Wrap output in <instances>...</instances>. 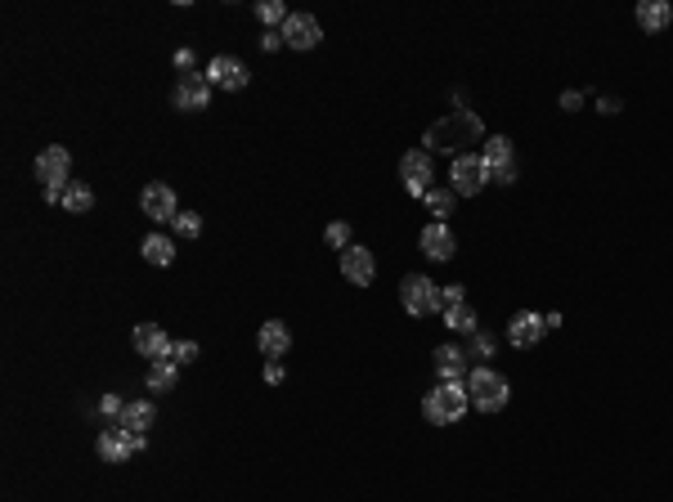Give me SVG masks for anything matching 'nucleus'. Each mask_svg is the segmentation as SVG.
Segmentation results:
<instances>
[{
    "label": "nucleus",
    "mask_w": 673,
    "mask_h": 502,
    "mask_svg": "<svg viewBox=\"0 0 673 502\" xmlns=\"http://www.w3.org/2000/svg\"><path fill=\"white\" fill-rule=\"evenodd\" d=\"M579 104H584V95H579V90H566V95H561V108H566V113H575Z\"/></svg>",
    "instance_id": "obj_36"
},
{
    "label": "nucleus",
    "mask_w": 673,
    "mask_h": 502,
    "mask_svg": "<svg viewBox=\"0 0 673 502\" xmlns=\"http://www.w3.org/2000/svg\"><path fill=\"white\" fill-rule=\"evenodd\" d=\"M323 242L336 247V251H346V247H351V225H342V220L328 225V229H323Z\"/></svg>",
    "instance_id": "obj_29"
},
{
    "label": "nucleus",
    "mask_w": 673,
    "mask_h": 502,
    "mask_svg": "<svg viewBox=\"0 0 673 502\" xmlns=\"http://www.w3.org/2000/svg\"><path fill=\"white\" fill-rule=\"evenodd\" d=\"M431 359H436V372H440L445 381H467V350H458V345H440Z\"/></svg>",
    "instance_id": "obj_20"
},
{
    "label": "nucleus",
    "mask_w": 673,
    "mask_h": 502,
    "mask_svg": "<svg viewBox=\"0 0 673 502\" xmlns=\"http://www.w3.org/2000/svg\"><path fill=\"white\" fill-rule=\"evenodd\" d=\"M400 175H405V189H409L413 198H427V193H431V157H427L422 149H413V153L400 157Z\"/></svg>",
    "instance_id": "obj_9"
},
{
    "label": "nucleus",
    "mask_w": 673,
    "mask_h": 502,
    "mask_svg": "<svg viewBox=\"0 0 673 502\" xmlns=\"http://www.w3.org/2000/svg\"><path fill=\"white\" fill-rule=\"evenodd\" d=\"M454 198H458L454 189H431V193L422 198V202H427V211L436 216V225H445V220L454 216Z\"/></svg>",
    "instance_id": "obj_25"
},
{
    "label": "nucleus",
    "mask_w": 673,
    "mask_h": 502,
    "mask_svg": "<svg viewBox=\"0 0 673 502\" xmlns=\"http://www.w3.org/2000/svg\"><path fill=\"white\" fill-rule=\"evenodd\" d=\"M140 251H144L149 265H171V260H175V247H171L166 234H149V238L140 242Z\"/></svg>",
    "instance_id": "obj_23"
},
{
    "label": "nucleus",
    "mask_w": 673,
    "mask_h": 502,
    "mask_svg": "<svg viewBox=\"0 0 673 502\" xmlns=\"http://www.w3.org/2000/svg\"><path fill=\"white\" fill-rule=\"evenodd\" d=\"M207 81H211V90H243L247 86V68L234 55H216L207 64Z\"/></svg>",
    "instance_id": "obj_12"
},
{
    "label": "nucleus",
    "mask_w": 673,
    "mask_h": 502,
    "mask_svg": "<svg viewBox=\"0 0 673 502\" xmlns=\"http://www.w3.org/2000/svg\"><path fill=\"white\" fill-rule=\"evenodd\" d=\"M467 408H472L467 381H445V386H436V390L422 399V417H427L431 426H454V421H463Z\"/></svg>",
    "instance_id": "obj_2"
},
{
    "label": "nucleus",
    "mask_w": 673,
    "mask_h": 502,
    "mask_svg": "<svg viewBox=\"0 0 673 502\" xmlns=\"http://www.w3.org/2000/svg\"><path fill=\"white\" fill-rule=\"evenodd\" d=\"M467 395H472V408H476V413L494 417V413L507 408L512 386H507V377L494 372V368H472V372H467Z\"/></svg>",
    "instance_id": "obj_1"
},
{
    "label": "nucleus",
    "mask_w": 673,
    "mask_h": 502,
    "mask_svg": "<svg viewBox=\"0 0 673 502\" xmlns=\"http://www.w3.org/2000/svg\"><path fill=\"white\" fill-rule=\"evenodd\" d=\"M494 350V336H485V332H476V354H490Z\"/></svg>",
    "instance_id": "obj_39"
},
{
    "label": "nucleus",
    "mask_w": 673,
    "mask_h": 502,
    "mask_svg": "<svg viewBox=\"0 0 673 502\" xmlns=\"http://www.w3.org/2000/svg\"><path fill=\"white\" fill-rule=\"evenodd\" d=\"M171 104H175L180 113H202V108H211V81H207L202 72H184V77L175 81V90H171Z\"/></svg>",
    "instance_id": "obj_6"
},
{
    "label": "nucleus",
    "mask_w": 673,
    "mask_h": 502,
    "mask_svg": "<svg viewBox=\"0 0 673 502\" xmlns=\"http://www.w3.org/2000/svg\"><path fill=\"white\" fill-rule=\"evenodd\" d=\"M418 247L431 256V260H449L454 251H458V242H454V234H449V225H427L422 234H418Z\"/></svg>",
    "instance_id": "obj_16"
},
{
    "label": "nucleus",
    "mask_w": 673,
    "mask_h": 502,
    "mask_svg": "<svg viewBox=\"0 0 673 502\" xmlns=\"http://www.w3.org/2000/svg\"><path fill=\"white\" fill-rule=\"evenodd\" d=\"M543 332H548V323H543V314H534V310H521V314H512V323H507V341H512L516 350L539 345Z\"/></svg>",
    "instance_id": "obj_14"
},
{
    "label": "nucleus",
    "mask_w": 673,
    "mask_h": 502,
    "mask_svg": "<svg viewBox=\"0 0 673 502\" xmlns=\"http://www.w3.org/2000/svg\"><path fill=\"white\" fill-rule=\"evenodd\" d=\"M485 184H490V166H485V157H476V153H454L449 189H454L458 198H476Z\"/></svg>",
    "instance_id": "obj_4"
},
{
    "label": "nucleus",
    "mask_w": 673,
    "mask_h": 502,
    "mask_svg": "<svg viewBox=\"0 0 673 502\" xmlns=\"http://www.w3.org/2000/svg\"><path fill=\"white\" fill-rule=\"evenodd\" d=\"M481 117L472 113V108H458L454 117H445V122H436L431 131H427V144L431 149H458V140L467 135V140H481Z\"/></svg>",
    "instance_id": "obj_3"
},
{
    "label": "nucleus",
    "mask_w": 673,
    "mask_h": 502,
    "mask_svg": "<svg viewBox=\"0 0 673 502\" xmlns=\"http://www.w3.org/2000/svg\"><path fill=\"white\" fill-rule=\"evenodd\" d=\"M597 113H619V99H615V95H606V99H597Z\"/></svg>",
    "instance_id": "obj_38"
},
{
    "label": "nucleus",
    "mask_w": 673,
    "mask_h": 502,
    "mask_svg": "<svg viewBox=\"0 0 673 502\" xmlns=\"http://www.w3.org/2000/svg\"><path fill=\"white\" fill-rule=\"evenodd\" d=\"M99 408H104L108 417H122V408H126V399H122V395H99Z\"/></svg>",
    "instance_id": "obj_33"
},
{
    "label": "nucleus",
    "mask_w": 673,
    "mask_h": 502,
    "mask_svg": "<svg viewBox=\"0 0 673 502\" xmlns=\"http://www.w3.org/2000/svg\"><path fill=\"white\" fill-rule=\"evenodd\" d=\"M256 19H260V23H269V32H283V23H287L292 14H287L283 0H260V5H256Z\"/></svg>",
    "instance_id": "obj_26"
},
{
    "label": "nucleus",
    "mask_w": 673,
    "mask_h": 502,
    "mask_svg": "<svg viewBox=\"0 0 673 502\" xmlns=\"http://www.w3.org/2000/svg\"><path fill=\"white\" fill-rule=\"evenodd\" d=\"M171 229H175L180 238H198V234H202V216H198V211H180V216L171 220Z\"/></svg>",
    "instance_id": "obj_28"
},
{
    "label": "nucleus",
    "mask_w": 673,
    "mask_h": 502,
    "mask_svg": "<svg viewBox=\"0 0 673 502\" xmlns=\"http://www.w3.org/2000/svg\"><path fill=\"white\" fill-rule=\"evenodd\" d=\"M342 274H346L351 287H369V283L378 278L373 251H369V247H346V251H342Z\"/></svg>",
    "instance_id": "obj_13"
},
{
    "label": "nucleus",
    "mask_w": 673,
    "mask_h": 502,
    "mask_svg": "<svg viewBox=\"0 0 673 502\" xmlns=\"http://www.w3.org/2000/svg\"><path fill=\"white\" fill-rule=\"evenodd\" d=\"M131 341H135V350H140L144 359H153V363H158V359H171V345H175L158 323H140V328L131 332Z\"/></svg>",
    "instance_id": "obj_15"
},
{
    "label": "nucleus",
    "mask_w": 673,
    "mask_h": 502,
    "mask_svg": "<svg viewBox=\"0 0 673 502\" xmlns=\"http://www.w3.org/2000/svg\"><path fill=\"white\" fill-rule=\"evenodd\" d=\"M149 390L153 395H171L175 386H180V363H171V359H158V363H149Z\"/></svg>",
    "instance_id": "obj_21"
},
{
    "label": "nucleus",
    "mask_w": 673,
    "mask_h": 502,
    "mask_svg": "<svg viewBox=\"0 0 673 502\" xmlns=\"http://www.w3.org/2000/svg\"><path fill=\"white\" fill-rule=\"evenodd\" d=\"M193 359H198V341H175V345H171V363L184 368V363H193Z\"/></svg>",
    "instance_id": "obj_31"
},
{
    "label": "nucleus",
    "mask_w": 673,
    "mask_h": 502,
    "mask_svg": "<svg viewBox=\"0 0 673 502\" xmlns=\"http://www.w3.org/2000/svg\"><path fill=\"white\" fill-rule=\"evenodd\" d=\"M476 323H481V314L467 301L454 305V310H445V328H454V332H476Z\"/></svg>",
    "instance_id": "obj_27"
},
{
    "label": "nucleus",
    "mask_w": 673,
    "mask_h": 502,
    "mask_svg": "<svg viewBox=\"0 0 673 502\" xmlns=\"http://www.w3.org/2000/svg\"><path fill=\"white\" fill-rule=\"evenodd\" d=\"M463 301H467V296H463V287H458V283L440 287V314H445V310H454V305H463Z\"/></svg>",
    "instance_id": "obj_32"
},
{
    "label": "nucleus",
    "mask_w": 673,
    "mask_h": 502,
    "mask_svg": "<svg viewBox=\"0 0 673 502\" xmlns=\"http://www.w3.org/2000/svg\"><path fill=\"white\" fill-rule=\"evenodd\" d=\"M400 305H405L413 319L440 314V287H436L427 274H409V278L400 283Z\"/></svg>",
    "instance_id": "obj_5"
},
{
    "label": "nucleus",
    "mask_w": 673,
    "mask_h": 502,
    "mask_svg": "<svg viewBox=\"0 0 673 502\" xmlns=\"http://www.w3.org/2000/svg\"><path fill=\"white\" fill-rule=\"evenodd\" d=\"M140 453V435H131V430H122V426H108V430H99V457L104 462H131Z\"/></svg>",
    "instance_id": "obj_10"
},
{
    "label": "nucleus",
    "mask_w": 673,
    "mask_h": 502,
    "mask_svg": "<svg viewBox=\"0 0 673 502\" xmlns=\"http://www.w3.org/2000/svg\"><path fill=\"white\" fill-rule=\"evenodd\" d=\"M485 166H503V162H516V149H512V140L507 135H494V140H485Z\"/></svg>",
    "instance_id": "obj_24"
},
{
    "label": "nucleus",
    "mask_w": 673,
    "mask_h": 502,
    "mask_svg": "<svg viewBox=\"0 0 673 502\" xmlns=\"http://www.w3.org/2000/svg\"><path fill=\"white\" fill-rule=\"evenodd\" d=\"M265 381H269V386H278V381H283V363H278V359H269V363H265Z\"/></svg>",
    "instance_id": "obj_35"
},
{
    "label": "nucleus",
    "mask_w": 673,
    "mask_h": 502,
    "mask_svg": "<svg viewBox=\"0 0 673 502\" xmlns=\"http://www.w3.org/2000/svg\"><path fill=\"white\" fill-rule=\"evenodd\" d=\"M175 68H180V77L193 72V50H175Z\"/></svg>",
    "instance_id": "obj_34"
},
{
    "label": "nucleus",
    "mask_w": 673,
    "mask_h": 502,
    "mask_svg": "<svg viewBox=\"0 0 673 502\" xmlns=\"http://www.w3.org/2000/svg\"><path fill=\"white\" fill-rule=\"evenodd\" d=\"M256 345H260V354H265V359H283V354L292 350V328H287V323H278V319H269V323H260Z\"/></svg>",
    "instance_id": "obj_17"
},
{
    "label": "nucleus",
    "mask_w": 673,
    "mask_h": 502,
    "mask_svg": "<svg viewBox=\"0 0 673 502\" xmlns=\"http://www.w3.org/2000/svg\"><path fill=\"white\" fill-rule=\"evenodd\" d=\"M278 41H283V32H265V37H260V50H278Z\"/></svg>",
    "instance_id": "obj_37"
},
{
    "label": "nucleus",
    "mask_w": 673,
    "mask_h": 502,
    "mask_svg": "<svg viewBox=\"0 0 673 502\" xmlns=\"http://www.w3.org/2000/svg\"><path fill=\"white\" fill-rule=\"evenodd\" d=\"M90 207H95V189L81 184V180H68V189H64V211H68V216H86Z\"/></svg>",
    "instance_id": "obj_22"
},
{
    "label": "nucleus",
    "mask_w": 673,
    "mask_h": 502,
    "mask_svg": "<svg viewBox=\"0 0 673 502\" xmlns=\"http://www.w3.org/2000/svg\"><path fill=\"white\" fill-rule=\"evenodd\" d=\"M140 211H144L149 220H158V225L175 220V216H180L175 189H171V184H144V193H140Z\"/></svg>",
    "instance_id": "obj_7"
},
{
    "label": "nucleus",
    "mask_w": 673,
    "mask_h": 502,
    "mask_svg": "<svg viewBox=\"0 0 673 502\" xmlns=\"http://www.w3.org/2000/svg\"><path fill=\"white\" fill-rule=\"evenodd\" d=\"M37 180L46 184V189H55V184H68V171H72V153L68 149H46V153H37Z\"/></svg>",
    "instance_id": "obj_8"
},
{
    "label": "nucleus",
    "mask_w": 673,
    "mask_h": 502,
    "mask_svg": "<svg viewBox=\"0 0 673 502\" xmlns=\"http://www.w3.org/2000/svg\"><path fill=\"white\" fill-rule=\"evenodd\" d=\"M516 175H521V166L516 162H503V166H490V184H516Z\"/></svg>",
    "instance_id": "obj_30"
},
{
    "label": "nucleus",
    "mask_w": 673,
    "mask_h": 502,
    "mask_svg": "<svg viewBox=\"0 0 673 502\" xmlns=\"http://www.w3.org/2000/svg\"><path fill=\"white\" fill-rule=\"evenodd\" d=\"M319 41H323V28H319L314 14H292V19L283 23V46H292V50H314Z\"/></svg>",
    "instance_id": "obj_11"
},
{
    "label": "nucleus",
    "mask_w": 673,
    "mask_h": 502,
    "mask_svg": "<svg viewBox=\"0 0 673 502\" xmlns=\"http://www.w3.org/2000/svg\"><path fill=\"white\" fill-rule=\"evenodd\" d=\"M673 23V5L669 0H642L637 5V28L642 32H664Z\"/></svg>",
    "instance_id": "obj_19"
},
{
    "label": "nucleus",
    "mask_w": 673,
    "mask_h": 502,
    "mask_svg": "<svg viewBox=\"0 0 673 502\" xmlns=\"http://www.w3.org/2000/svg\"><path fill=\"white\" fill-rule=\"evenodd\" d=\"M153 421H158V404H153V399H126V408H122V417H117V426L131 430V435H144Z\"/></svg>",
    "instance_id": "obj_18"
}]
</instances>
